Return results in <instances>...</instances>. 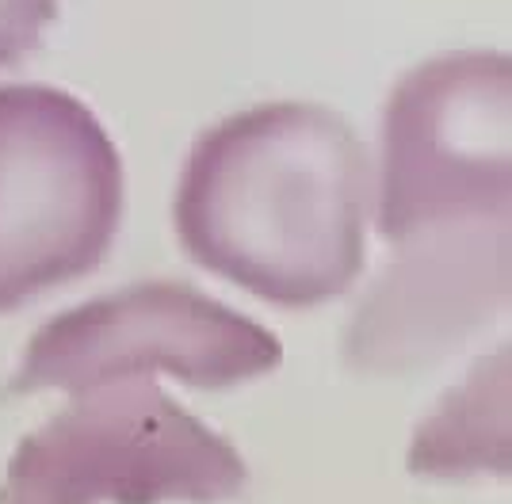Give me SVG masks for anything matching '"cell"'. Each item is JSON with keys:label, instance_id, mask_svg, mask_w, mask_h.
I'll list each match as a JSON object with an SVG mask.
<instances>
[{"label": "cell", "instance_id": "6da1fadb", "mask_svg": "<svg viewBox=\"0 0 512 504\" xmlns=\"http://www.w3.org/2000/svg\"><path fill=\"white\" fill-rule=\"evenodd\" d=\"M371 157L352 123L279 100L211 126L188 153L172 222L203 272L283 310L341 298L363 272Z\"/></svg>", "mask_w": 512, "mask_h": 504}, {"label": "cell", "instance_id": "7a4b0ae2", "mask_svg": "<svg viewBox=\"0 0 512 504\" xmlns=\"http://www.w3.org/2000/svg\"><path fill=\"white\" fill-rule=\"evenodd\" d=\"M123 207V157L92 107L50 84H0V314L96 272Z\"/></svg>", "mask_w": 512, "mask_h": 504}, {"label": "cell", "instance_id": "3957f363", "mask_svg": "<svg viewBox=\"0 0 512 504\" xmlns=\"http://www.w3.org/2000/svg\"><path fill=\"white\" fill-rule=\"evenodd\" d=\"M245 489L234 443L153 378H123L73 394L16 443L0 504H222Z\"/></svg>", "mask_w": 512, "mask_h": 504}, {"label": "cell", "instance_id": "277c9868", "mask_svg": "<svg viewBox=\"0 0 512 504\" xmlns=\"http://www.w3.org/2000/svg\"><path fill=\"white\" fill-rule=\"evenodd\" d=\"M512 65L501 50L428 58L383 111L379 233L421 237L509 222Z\"/></svg>", "mask_w": 512, "mask_h": 504}, {"label": "cell", "instance_id": "5b68a950", "mask_svg": "<svg viewBox=\"0 0 512 504\" xmlns=\"http://www.w3.org/2000/svg\"><path fill=\"white\" fill-rule=\"evenodd\" d=\"M279 363L276 333L192 283H130L50 317L0 386V405L39 390L85 394L150 375L218 394L272 375Z\"/></svg>", "mask_w": 512, "mask_h": 504}, {"label": "cell", "instance_id": "8992f818", "mask_svg": "<svg viewBox=\"0 0 512 504\" xmlns=\"http://www.w3.org/2000/svg\"><path fill=\"white\" fill-rule=\"evenodd\" d=\"M509 302V222L398 245L344 329L360 375H417L448 359Z\"/></svg>", "mask_w": 512, "mask_h": 504}, {"label": "cell", "instance_id": "52a82bcc", "mask_svg": "<svg viewBox=\"0 0 512 504\" xmlns=\"http://www.w3.org/2000/svg\"><path fill=\"white\" fill-rule=\"evenodd\" d=\"M509 344L482 356L417 424L406 466L425 482L509 474Z\"/></svg>", "mask_w": 512, "mask_h": 504}, {"label": "cell", "instance_id": "ba28073f", "mask_svg": "<svg viewBox=\"0 0 512 504\" xmlns=\"http://www.w3.org/2000/svg\"><path fill=\"white\" fill-rule=\"evenodd\" d=\"M62 0H0V69L20 65L54 23Z\"/></svg>", "mask_w": 512, "mask_h": 504}]
</instances>
